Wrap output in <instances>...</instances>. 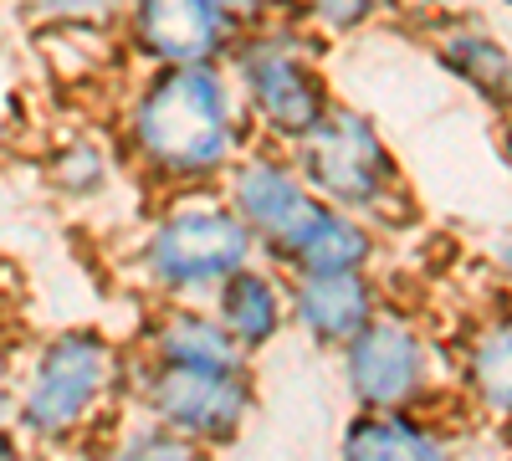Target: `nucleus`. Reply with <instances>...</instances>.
Listing matches in <instances>:
<instances>
[{
    "instance_id": "obj_1",
    "label": "nucleus",
    "mask_w": 512,
    "mask_h": 461,
    "mask_svg": "<svg viewBox=\"0 0 512 461\" xmlns=\"http://www.w3.org/2000/svg\"><path fill=\"white\" fill-rule=\"evenodd\" d=\"M251 123L226 62L154 67L123 118V149L164 190H216L246 154Z\"/></svg>"
},
{
    "instance_id": "obj_2",
    "label": "nucleus",
    "mask_w": 512,
    "mask_h": 461,
    "mask_svg": "<svg viewBox=\"0 0 512 461\" xmlns=\"http://www.w3.org/2000/svg\"><path fill=\"white\" fill-rule=\"evenodd\" d=\"M134 395V349L93 323L47 333L11 380V426L41 451L67 456L108 436Z\"/></svg>"
},
{
    "instance_id": "obj_3",
    "label": "nucleus",
    "mask_w": 512,
    "mask_h": 461,
    "mask_svg": "<svg viewBox=\"0 0 512 461\" xmlns=\"http://www.w3.org/2000/svg\"><path fill=\"white\" fill-rule=\"evenodd\" d=\"M256 257V236L241 226L226 195L175 190L149 216L134 246V272L154 303H210L216 287Z\"/></svg>"
},
{
    "instance_id": "obj_4",
    "label": "nucleus",
    "mask_w": 512,
    "mask_h": 461,
    "mask_svg": "<svg viewBox=\"0 0 512 461\" xmlns=\"http://www.w3.org/2000/svg\"><path fill=\"white\" fill-rule=\"evenodd\" d=\"M226 67H231V82L241 93L246 123L262 129L272 144H303L323 123V113L333 108L328 77L318 72L303 36L287 26L246 31L231 47Z\"/></svg>"
},
{
    "instance_id": "obj_5",
    "label": "nucleus",
    "mask_w": 512,
    "mask_h": 461,
    "mask_svg": "<svg viewBox=\"0 0 512 461\" xmlns=\"http://www.w3.org/2000/svg\"><path fill=\"white\" fill-rule=\"evenodd\" d=\"M128 410L144 421L195 441L200 451L221 456L231 451L256 410L251 369H169V364H139L134 359V395Z\"/></svg>"
},
{
    "instance_id": "obj_6",
    "label": "nucleus",
    "mask_w": 512,
    "mask_h": 461,
    "mask_svg": "<svg viewBox=\"0 0 512 461\" xmlns=\"http://www.w3.org/2000/svg\"><path fill=\"white\" fill-rule=\"evenodd\" d=\"M292 149H297V170H303L308 190L323 205H333V211H349V216L374 226V221H384V211L400 195L395 159L359 108L333 103L318 129Z\"/></svg>"
},
{
    "instance_id": "obj_7",
    "label": "nucleus",
    "mask_w": 512,
    "mask_h": 461,
    "mask_svg": "<svg viewBox=\"0 0 512 461\" xmlns=\"http://www.w3.org/2000/svg\"><path fill=\"white\" fill-rule=\"evenodd\" d=\"M338 359L359 410H420L431 390V349L410 318L379 313L354 344L338 349Z\"/></svg>"
},
{
    "instance_id": "obj_8",
    "label": "nucleus",
    "mask_w": 512,
    "mask_h": 461,
    "mask_svg": "<svg viewBox=\"0 0 512 461\" xmlns=\"http://www.w3.org/2000/svg\"><path fill=\"white\" fill-rule=\"evenodd\" d=\"M123 31L134 52L154 67H205L226 62L246 36L226 0H128Z\"/></svg>"
},
{
    "instance_id": "obj_9",
    "label": "nucleus",
    "mask_w": 512,
    "mask_h": 461,
    "mask_svg": "<svg viewBox=\"0 0 512 461\" xmlns=\"http://www.w3.org/2000/svg\"><path fill=\"white\" fill-rule=\"evenodd\" d=\"M221 195L231 200L241 226L256 236V251H262V257L318 211V195L308 190L297 159H287L277 149H246L226 170Z\"/></svg>"
},
{
    "instance_id": "obj_10",
    "label": "nucleus",
    "mask_w": 512,
    "mask_h": 461,
    "mask_svg": "<svg viewBox=\"0 0 512 461\" xmlns=\"http://www.w3.org/2000/svg\"><path fill=\"white\" fill-rule=\"evenodd\" d=\"M374 272H313L287 277V328H297L313 349L338 354L379 318Z\"/></svg>"
},
{
    "instance_id": "obj_11",
    "label": "nucleus",
    "mask_w": 512,
    "mask_h": 461,
    "mask_svg": "<svg viewBox=\"0 0 512 461\" xmlns=\"http://www.w3.org/2000/svg\"><path fill=\"white\" fill-rule=\"evenodd\" d=\"M128 349L139 364H169V369H251V359L236 349V339L210 303H154V313H144V328Z\"/></svg>"
},
{
    "instance_id": "obj_12",
    "label": "nucleus",
    "mask_w": 512,
    "mask_h": 461,
    "mask_svg": "<svg viewBox=\"0 0 512 461\" xmlns=\"http://www.w3.org/2000/svg\"><path fill=\"white\" fill-rule=\"evenodd\" d=\"M374 257H379L374 226L318 200V211L287 241H277L262 262H272L282 277H313V272H369Z\"/></svg>"
},
{
    "instance_id": "obj_13",
    "label": "nucleus",
    "mask_w": 512,
    "mask_h": 461,
    "mask_svg": "<svg viewBox=\"0 0 512 461\" xmlns=\"http://www.w3.org/2000/svg\"><path fill=\"white\" fill-rule=\"evenodd\" d=\"M216 318L226 323V333L236 339V349L246 359L267 354L282 333H287V277L272 262H246L236 277H226L210 298Z\"/></svg>"
},
{
    "instance_id": "obj_14",
    "label": "nucleus",
    "mask_w": 512,
    "mask_h": 461,
    "mask_svg": "<svg viewBox=\"0 0 512 461\" xmlns=\"http://www.w3.org/2000/svg\"><path fill=\"white\" fill-rule=\"evenodd\" d=\"M344 461H451V446L415 410H359L338 441Z\"/></svg>"
},
{
    "instance_id": "obj_15",
    "label": "nucleus",
    "mask_w": 512,
    "mask_h": 461,
    "mask_svg": "<svg viewBox=\"0 0 512 461\" xmlns=\"http://www.w3.org/2000/svg\"><path fill=\"white\" fill-rule=\"evenodd\" d=\"M67 461H216V456L200 451L195 441H185V436L164 431V426H154V421H144V415L128 410L108 436L67 451Z\"/></svg>"
},
{
    "instance_id": "obj_16",
    "label": "nucleus",
    "mask_w": 512,
    "mask_h": 461,
    "mask_svg": "<svg viewBox=\"0 0 512 461\" xmlns=\"http://www.w3.org/2000/svg\"><path fill=\"white\" fill-rule=\"evenodd\" d=\"M466 380L492 415H512V313L492 318L466 349Z\"/></svg>"
},
{
    "instance_id": "obj_17",
    "label": "nucleus",
    "mask_w": 512,
    "mask_h": 461,
    "mask_svg": "<svg viewBox=\"0 0 512 461\" xmlns=\"http://www.w3.org/2000/svg\"><path fill=\"white\" fill-rule=\"evenodd\" d=\"M446 67L461 77V82H472V88L492 103H512V57L497 47L492 36L482 31H456L446 41Z\"/></svg>"
},
{
    "instance_id": "obj_18",
    "label": "nucleus",
    "mask_w": 512,
    "mask_h": 461,
    "mask_svg": "<svg viewBox=\"0 0 512 461\" xmlns=\"http://www.w3.org/2000/svg\"><path fill=\"white\" fill-rule=\"evenodd\" d=\"M108 170H113V164H108L103 144H93V139L62 144V149L52 154V164H47L52 190L67 195V200H93V195H103V190H108Z\"/></svg>"
},
{
    "instance_id": "obj_19",
    "label": "nucleus",
    "mask_w": 512,
    "mask_h": 461,
    "mask_svg": "<svg viewBox=\"0 0 512 461\" xmlns=\"http://www.w3.org/2000/svg\"><path fill=\"white\" fill-rule=\"evenodd\" d=\"M31 21H47V26H88V31H108L123 11L128 0H21Z\"/></svg>"
},
{
    "instance_id": "obj_20",
    "label": "nucleus",
    "mask_w": 512,
    "mask_h": 461,
    "mask_svg": "<svg viewBox=\"0 0 512 461\" xmlns=\"http://www.w3.org/2000/svg\"><path fill=\"white\" fill-rule=\"evenodd\" d=\"M379 6H384V0H303V11L318 26H328V31H359Z\"/></svg>"
},
{
    "instance_id": "obj_21",
    "label": "nucleus",
    "mask_w": 512,
    "mask_h": 461,
    "mask_svg": "<svg viewBox=\"0 0 512 461\" xmlns=\"http://www.w3.org/2000/svg\"><path fill=\"white\" fill-rule=\"evenodd\" d=\"M0 421H11V374H6V359H0Z\"/></svg>"
},
{
    "instance_id": "obj_22",
    "label": "nucleus",
    "mask_w": 512,
    "mask_h": 461,
    "mask_svg": "<svg viewBox=\"0 0 512 461\" xmlns=\"http://www.w3.org/2000/svg\"><path fill=\"white\" fill-rule=\"evenodd\" d=\"M507 272H512V257H507Z\"/></svg>"
}]
</instances>
